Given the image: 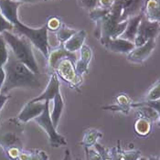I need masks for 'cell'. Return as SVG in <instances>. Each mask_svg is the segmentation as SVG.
Segmentation results:
<instances>
[{
  "mask_svg": "<svg viewBox=\"0 0 160 160\" xmlns=\"http://www.w3.org/2000/svg\"><path fill=\"white\" fill-rule=\"evenodd\" d=\"M141 157V152L138 150L134 151H122L121 150V160H137Z\"/></svg>",
  "mask_w": 160,
  "mask_h": 160,
  "instance_id": "cell-29",
  "label": "cell"
},
{
  "mask_svg": "<svg viewBox=\"0 0 160 160\" xmlns=\"http://www.w3.org/2000/svg\"><path fill=\"white\" fill-rule=\"evenodd\" d=\"M47 26V28H48V31H58L60 29V28L62 27V21L59 18L57 17H51L49 18L46 23Z\"/></svg>",
  "mask_w": 160,
  "mask_h": 160,
  "instance_id": "cell-26",
  "label": "cell"
},
{
  "mask_svg": "<svg viewBox=\"0 0 160 160\" xmlns=\"http://www.w3.org/2000/svg\"><path fill=\"white\" fill-rule=\"evenodd\" d=\"M142 17H143V14L141 13V14H139L137 16H135V17L129 18L128 21H127V25H126V28H125L124 31L119 38L126 39V40H129L131 42H134L135 39H136L138 27H139L140 21L142 19Z\"/></svg>",
  "mask_w": 160,
  "mask_h": 160,
  "instance_id": "cell-16",
  "label": "cell"
},
{
  "mask_svg": "<svg viewBox=\"0 0 160 160\" xmlns=\"http://www.w3.org/2000/svg\"><path fill=\"white\" fill-rule=\"evenodd\" d=\"M1 35L7 42V45L12 49L13 55L16 59L25 64L34 73L39 75V69L32 50V43L29 39L25 37L19 38L10 31H5Z\"/></svg>",
  "mask_w": 160,
  "mask_h": 160,
  "instance_id": "cell-3",
  "label": "cell"
},
{
  "mask_svg": "<svg viewBox=\"0 0 160 160\" xmlns=\"http://www.w3.org/2000/svg\"><path fill=\"white\" fill-rule=\"evenodd\" d=\"M58 92H60V81H59V78H58L57 74L52 73L45 91L40 95H38L36 98L32 99L29 102H46V101L50 102L51 100L54 99V97L57 95Z\"/></svg>",
  "mask_w": 160,
  "mask_h": 160,
  "instance_id": "cell-12",
  "label": "cell"
},
{
  "mask_svg": "<svg viewBox=\"0 0 160 160\" xmlns=\"http://www.w3.org/2000/svg\"><path fill=\"white\" fill-rule=\"evenodd\" d=\"M88 158L90 160H102L101 155L95 150V148H88Z\"/></svg>",
  "mask_w": 160,
  "mask_h": 160,
  "instance_id": "cell-35",
  "label": "cell"
},
{
  "mask_svg": "<svg viewBox=\"0 0 160 160\" xmlns=\"http://www.w3.org/2000/svg\"><path fill=\"white\" fill-rule=\"evenodd\" d=\"M127 21L119 22L112 16L110 12H108L102 18L95 21L96 27L94 36L98 39L101 38H119L124 31Z\"/></svg>",
  "mask_w": 160,
  "mask_h": 160,
  "instance_id": "cell-5",
  "label": "cell"
},
{
  "mask_svg": "<svg viewBox=\"0 0 160 160\" xmlns=\"http://www.w3.org/2000/svg\"><path fill=\"white\" fill-rule=\"evenodd\" d=\"M142 14L148 20L160 23V0H145Z\"/></svg>",
  "mask_w": 160,
  "mask_h": 160,
  "instance_id": "cell-14",
  "label": "cell"
},
{
  "mask_svg": "<svg viewBox=\"0 0 160 160\" xmlns=\"http://www.w3.org/2000/svg\"><path fill=\"white\" fill-rule=\"evenodd\" d=\"M137 160H147V158H143V157H140Z\"/></svg>",
  "mask_w": 160,
  "mask_h": 160,
  "instance_id": "cell-42",
  "label": "cell"
},
{
  "mask_svg": "<svg viewBox=\"0 0 160 160\" xmlns=\"http://www.w3.org/2000/svg\"><path fill=\"white\" fill-rule=\"evenodd\" d=\"M45 108V102H28L25 107L20 112L18 116L17 117V120L20 123H28V121L35 119L38 115L42 113Z\"/></svg>",
  "mask_w": 160,
  "mask_h": 160,
  "instance_id": "cell-11",
  "label": "cell"
},
{
  "mask_svg": "<svg viewBox=\"0 0 160 160\" xmlns=\"http://www.w3.org/2000/svg\"><path fill=\"white\" fill-rule=\"evenodd\" d=\"M158 99H160V79L148 91L146 101H156Z\"/></svg>",
  "mask_w": 160,
  "mask_h": 160,
  "instance_id": "cell-25",
  "label": "cell"
},
{
  "mask_svg": "<svg viewBox=\"0 0 160 160\" xmlns=\"http://www.w3.org/2000/svg\"><path fill=\"white\" fill-rule=\"evenodd\" d=\"M27 160H48L45 152L39 150H28Z\"/></svg>",
  "mask_w": 160,
  "mask_h": 160,
  "instance_id": "cell-28",
  "label": "cell"
},
{
  "mask_svg": "<svg viewBox=\"0 0 160 160\" xmlns=\"http://www.w3.org/2000/svg\"><path fill=\"white\" fill-rule=\"evenodd\" d=\"M14 1H18V2H20V3H37L39 1H43V0H14Z\"/></svg>",
  "mask_w": 160,
  "mask_h": 160,
  "instance_id": "cell-39",
  "label": "cell"
},
{
  "mask_svg": "<svg viewBox=\"0 0 160 160\" xmlns=\"http://www.w3.org/2000/svg\"><path fill=\"white\" fill-rule=\"evenodd\" d=\"M136 108L137 114L139 115V117L141 118H145L148 121H150L151 123L154 122H158L159 120V116L158 113L157 112L156 110H154L152 107L145 105V104H141L140 102L137 103H132L131 104V108Z\"/></svg>",
  "mask_w": 160,
  "mask_h": 160,
  "instance_id": "cell-18",
  "label": "cell"
},
{
  "mask_svg": "<svg viewBox=\"0 0 160 160\" xmlns=\"http://www.w3.org/2000/svg\"><path fill=\"white\" fill-rule=\"evenodd\" d=\"M53 102H54L53 110L51 112L50 118H51V121H52L53 125L57 128L58 123H59L60 119H61V115H62L63 107H64V102H63V99H62V94H61V92H58L57 95L54 97Z\"/></svg>",
  "mask_w": 160,
  "mask_h": 160,
  "instance_id": "cell-19",
  "label": "cell"
},
{
  "mask_svg": "<svg viewBox=\"0 0 160 160\" xmlns=\"http://www.w3.org/2000/svg\"><path fill=\"white\" fill-rule=\"evenodd\" d=\"M9 98H10V96H9V95L0 93V111H1V109L3 108V106L5 105V103L8 102V100Z\"/></svg>",
  "mask_w": 160,
  "mask_h": 160,
  "instance_id": "cell-36",
  "label": "cell"
},
{
  "mask_svg": "<svg viewBox=\"0 0 160 160\" xmlns=\"http://www.w3.org/2000/svg\"><path fill=\"white\" fill-rule=\"evenodd\" d=\"M55 71L62 80L70 86L77 87L82 81V76L78 75L75 72V62L70 59H64L58 63Z\"/></svg>",
  "mask_w": 160,
  "mask_h": 160,
  "instance_id": "cell-8",
  "label": "cell"
},
{
  "mask_svg": "<svg viewBox=\"0 0 160 160\" xmlns=\"http://www.w3.org/2000/svg\"><path fill=\"white\" fill-rule=\"evenodd\" d=\"M94 148H95V150L98 152L99 154L101 155L102 160H112L111 155H110V151L107 150L106 148H103V147H102V145H100L99 143H96V144L94 145Z\"/></svg>",
  "mask_w": 160,
  "mask_h": 160,
  "instance_id": "cell-32",
  "label": "cell"
},
{
  "mask_svg": "<svg viewBox=\"0 0 160 160\" xmlns=\"http://www.w3.org/2000/svg\"><path fill=\"white\" fill-rule=\"evenodd\" d=\"M114 0H98L97 3V8L106 9V10H111L112 7L113 6Z\"/></svg>",
  "mask_w": 160,
  "mask_h": 160,
  "instance_id": "cell-34",
  "label": "cell"
},
{
  "mask_svg": "<svg viewBox=\"0 0 160 160\" xmlns=\"http://www.w3.org/2000/svg\"><path fill=\"white\" fill-rule=\"evenodd\" d=\"M5 80H6L5 69H4V67H0V91H1V88H2L4 82H5Z\"/></svg>",
  "mask_w": 160,
  "mask_h": 160,
  "instance_id": "cell-37",
  "label": "cell"
},
{
  "mask_svg": "<svg viewBox=\"0 0 160 160\" xmlns=\"http://www.w3.org/2000/svg\"><path fill=\"white\" fill-rule=\"evenodd\" d=\"M12 29H14L13 25L0 12V35L5 31H10Z\"/></svg>",
  "mask_w": 160,
  "mask_h": 160,
  "instance_id": "cell-30",
  "label": "cell"
},
{
  "mask_svg": "<svg viewBox=\"0 0 160 160\" xmlns=\"http://www.w3.org/2000/svg\"><path fill=\"white\" fill-rule=\"evenodd\" d=\"M156 48V39L152 38L147 41L145 44L136 47L131 52L127 54L128 61L134 63H143L147 61Z\"/></svg>",
  "mask_w": 160,
  "mask_h": 160,
  "instance_id": "cell-10",
  "label": "cell"
},
{
  "mask_svg": "<svg viewBox=\"0 0 160 160\" xmlns=\"http://www.w3.org/2000/svg\"><path fill=\"white\" fill-rule=\"evenodd\" d=\"M101 44L106 49L115 53H126L128 54L136 48L134 42L123 39L121 38H99Z\"/></svg>",
  "mask_w": 160,
  "mask_h": 160,
  "instance_id": "cell-9",
  "label": "cell"
},
{
  "mask_svg": "<svg viewBox=\"0 0 160 160\" xmlns=\"http://www.w3.org/2000/svg\"><path fill=\"white\" fill-rule=\"evenodd\" d=\"M78 2L82 8H85L90 12L97 8L98 0H78Z\"/></svg>",
  "mask_w": 160,
  "mask_h": 160,
  "instance_id": "cell-31",
  "label": "cell"
},
{
  "mask_svg": "<svg viewBox=\"0 0 160 160\" xmlns=\"http://www.w3.org/2000/svg\"><path fill=\"white\" fill-rule=\"evenodd\" d=\"M102 136V134L95 129H89L84 133V136L82 141L80 143L84 148H90L91 147L94 146L97 143V139L101 138Z\"/></svg>",
  "mask_w": 160,
  "mask_h": 160,
  "instance_id": "cell-21",
  "label": "cell"
},
{
  "mask_svg": "<svg viewBox=\"0 0 160 160\" xmlns=\"http://www.w3.org/2000/svg\"><path fill=\"white\" fill-rule=\"evenodd\" d=\"M8 51L7 49V42L2 35H0V67H4L8 61Z\"/></svg>",
  "mask_w": 160,
  "mask_h": 160,
  "instance_id": "cell-24",
  "label": "cell"
},
{
  "mask_svg": "<svg viewBox=\"0 0 160 160\" xmlns=\"http://www.w3.org/2000/svg\"><path fill=\"white\" fill-rule=\"evenodd\" d=\"M151 122L145 118L139 117L135 123V131L139 136H147L150 134L152 129Z\"/></svg>",
  "mask_w": 160,
  "mask_h": 160,
  "instance_id": "cell-22",
  "label": "cell"
},
{
  "mask_svg": "<svg viewBox=\"0 0 160 160\" xmlns=\"http://www.w3.org/2000/svg\"><path fill=\"white\" fill-rule=\"evenodd\" d=\"M76 32L77 31L73 28H67L66 26L62 25L60 28V29L58 31H56V36H57L59 42L62 45V44H64L70 38L72 37Z\"/></svg>",
  "mask_w": 160,
  "mask_h": 160,
  "instance_id": "cell-23",
  "label": "cell"
},
{
  "mask_svg": "<svg viewBox=\"0 0 160 160\" xmlns=\"http://www.w3.org/2000/svg\"><path fill=\"white\" fill-rule=\"evenodd\" d=\"M159 33L160 23L150 21L143 16L139 27H138L137 34H136L134 43L136 47L141 46L145 44L149 39H152V38L156 39V38L159 35Z\"/></svg>",
  "mask_w": 160,
  "mask_h": 160,
  "instance_id": "cell-7",
  "label": "cell"
},
{
  "mask_svg": "<svg viewBox=\"0 0 160 160\" xmlns=\"http://www.w3.org/2000/svg\"><path fill=\"white\" fill-rule=\"evenodd\" d=\"M4 69L6 72V80L0 93L8 94L15 88L38 89L41 87L38 75L18 61L14 55L8 57V61L5 64Z\"/></svg>",
  "mask_w": 160,
  "mask_h": 160,
  "instance_id": "cell-2",
  "label": "cell"
},
{
  "mask_svg": "<svg viewBox=\"0 0 160 160\" xmlns=\"http://www.w3.org/2000/svg\"><path fill=\"white\" fill-rule=\"evenodd\" d=\"M80 59L75 62V72L78 75L82 76L88 72V66L92 56V51L89 46L83 44L80 49Z\"/></svg>",
  "mask_w": 160,
  "mask_h": 160,
  "instance_id": "cell-15",
  "label": "cell"
},
{
  "mask_svg": "<svg viewBox=\"0 0 160 160\" xmlns=\"http://www.w3.org/2000/svg\"><path fill=\"white\" fill-rule=\"evenodd\" d=\"M116 102H117V104L120 105L121 107H123V109L127 112H129L130 109H131V100L130 98L126 95V94H119L117 97H116Z\"/></svg>",
  "mask_w": 160,
  "mask_h": 160,
  "instance_id": "cell-27",
  "label": "cell"
},
{
  "mask_svg": "<svg viewBox=\"0 0 160 160\" xmlns=\"http://www.w3.org/2000/svg\"><path fill=\"white\" fill-rule=\"evenodd\" d=\"M64 158L62 160H72V157H71V152L69 149H66L65 150V153H64Z\"/></svg>",
  "mask_w": 160,
  "mask_h": 160,
  "instance_id": "cell-38",
  "label": "cell"
},
{
  "mask_svg": "<svg viewBox=\"0 0 160 160\" xmlns=\"http://www.w3.org/2000/svg\"><path fill=\"white\" fill-rule=\"evenodd\" d=\"M0 147L3 148H10V147H20L22 148V143L20 138H18L16 134L8 132L2 136H0Z\"/></svg>",
  "mask_w": 160,
  "mask_h": 160,
  "instance_id": "cell-20",
  "label": "cell"
},
{
  "mask_svg": "<svg viewBox=\"0 0 160 160\" xmlns=\"http://www.w3.org/2000/svg\"><path fill=\"white\" fill-rule=\"evenodd\" d=\"M85 149V157H86V160H90L89 159V158H88V148H84Z\"/></svg>",
  "mask_w": 160,
  "mask_h": 160,
  "instance_id": "cell-41",
  "label": "cell"
},
{
  "mask_svg": "<svg viewBox=\"0 0 160 160\" xmlns=\"http://www.w3.org/2000/svg\"><path fill=\"white\" fill-rule=\"evenodd\" d=\"M147 160H160V158H157V157H149V158Z\"/></svg>",
  "mask_w": 160,
  "mask_h": 160,
  "instance_id": "cell-40",
  "label": "cell"
},
{
  "mask_svg": "<svg viewBox=\"0 0 160 160\" xmlns=\"http://www.w3.org/2000/svg\"><path fill=\"white\" fill-rule=\"evenodd\" d=\"M34 120L48 134L49 137V144L52 148H59L61 146L67 145L65 137L60 135L59 133H57L56 127L52 123L51 118H50V113H49V101L45 102L44 111Z\"/></svg>",
  "mask_w": 160,
  "mask_h": 160,
  "instance_id": "cell-6",
  "label": "cell"
},
{
  "mask_svg": "<svg viewBox=\"0 0 160 160\" xmlns=\"http://www.w3.org/2000/svg\"><path fill=\"white\" fill-rule=\"evenodd\" d=\"M145 0H114L109 11L119 22H125L129 18L142 13Z\"/></svg>",
  "mask_w": 160,
  "mask_h": 160,
  "instance_id": "cell-4",
  "label": "cell"
},
{
  "mask_svg": "<svg viewBox=\"0 0 160 160\" xmlns=\"http://www.w3.org/2000/svg\"><path fill=\"white\" fill-rule=\"evenodd\" d=\"M141 104H145V105H148L150 107H152L154 110H156L157 112L158 113L159 116V120H158V126L160 127V99L156 100V101H145V102H141Z\"/></svg>",
  "mask_w": 160,
  "mask_h": 160,
  "instance_id": "cell-33",
  "label": "cell"
},
{
  "mask_svg": "<svg viewBox=\"0 0 160 160\" xmlns=\"http://www.w3.org/2000/svg\"><path fill=\"white\" fill-rule=\"evenodd\" d=\"M86 38V31L82 29L77 31L73 36L70 38L63 45V47L70 52H76L80 50L84 44V40Z\"/></svg>",
  "mask_w": 160,
  "mask_h": 160,
  "instance_id": "cell-17",
  "label": "cell"
},
{
  "mask_svg": "<svg viewBox=\"0 0 160 160\" xmlns=\"http://www.w3.org/2000/svg\"><path fill=\"white\" fill-rule=\"evenodd\" d=\"M21 3L14 0H0V12L13 25L14 29L19 35L29 39L43 56L48 59L49 54L48 28L46 24L38 28H33L23 24L18 16V10Z\"/></svg>",
  "mask_w": 160,
  "mask_h": 160,
  "instance_id": "cell-1",
  "label": "cell"
},
{
  "mask_svg": "<svg viewBox=\"0 0 160 160\" xmlns=\"http://www.w3.org/2000/svg\"><path fill=\"white\" fill-rule=\"evenodd\" d=\"M64 59H70L72 62H76L77 56H76L75 52L68 51L62 44L59 48L49 51V57L47 59L49 68H51L52 70H55L56 66L58 65V63L61 61H62V60H64Z\"/></svg>",
  "mask_w": 160,
  "mask_h": 160,
  "instance_id": "cell-13",
  "label": "cell"
}]
</instances>
